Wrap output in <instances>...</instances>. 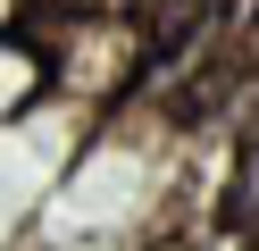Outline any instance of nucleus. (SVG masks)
Instances as JSON below:
<instances>
[{
    "mask_svg": "<svg viewBox=\"0 0 259 251\" xmlns=\"http://www.w3.org/2000/svg\"><path fill=\"white\" fill-rule=\"evenodd\" d=\"M59 92V67H51V33L25 17V25L0 33V126H17V117H34L42 100Z\"/></svg>",
    "mask_w": 259,
    "mask_h": 251,
    "instance_id": "f257e3e1",
    "label": "nucleus"
},
{
    "mask_svg": "<svg viewBox=\"0 0 259 251\" xmlns=\"http://www.w3.org/2000/svg\"><path fill=\"white\" fill-rule=\"evenodd\" d=\"M9 25H25V0H0V33Z\"/></svg>",
    "mask_w": 259,
    "mask_h": 251,
    "instance_id": "f03ea898",
    "label": "nucleus"
}]
</instances>
